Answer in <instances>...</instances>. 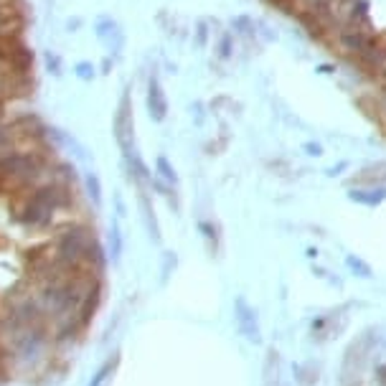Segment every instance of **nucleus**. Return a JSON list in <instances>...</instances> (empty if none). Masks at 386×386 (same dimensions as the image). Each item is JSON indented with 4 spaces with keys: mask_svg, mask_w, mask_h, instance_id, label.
Segmentation results:
<instances>
[{
    "mask_svg": "<svg viewBox=\"0 0 386 386\" xmlns=\"http://www.w3.org/2000/svg\"><path fill=\"white\" fill-rule=\"evenodd\" d=\"M8 246H11V241H8L6 236L0 234V252H3V249H8Z\"/></svg>",
    "mask_w": 386,
    "mask_h": 386,
    "instance_id": "6e6552de",
    "label": "nucleus"
},
{
    "mask_svg": "<svg viewBox=\"0 0 386 386\" xmlns=\"http://www.w3.org/2000/svg\"><path fill=\"white\" fill-rule=\"evenodd\" d=\"M147 112H150V118L155 120V122H163L165 112H168L165 94H163V89L158 87V82H155V79L150 82V92H147Z\"/></svg>",
    "mask_w": 386,
    "mask_h": 386,
    "instance_id": "7ed1b4c3",
    "label": "nucleus"
},
{
    "mask_svg": "<svg viewBox=\"0 0 386 386\" xmlns=\"http://www.w3.org/2000/svg\"><path fill=\"white\" fill-rule=\"evenodd\" d=\"M71 206V188L66 181L38 183L13 196V219L26 229H46L61 209Z\"/></svg>",
    "mask_w": 386,
    "mask_h": 386,
    "instance_id": "f257e3e1",
    "label": "nucleus"
},
{
    "mask_svg": "<svg viewBox=\"0 0 386 386\" xmlns=\"http://www.w3.org/2000/svg\"><path fill=\"white\" fill-rule=\"evenodd\" d=\"M115 135H118V142L122 145V150L130 152V140H132V115H130L127 97L120 102L118 118H115Z\"/></svg>",
    "mask_w": 386,
    "mask_h": 386,
    "instance_id": "f03ea898",
    "label": "nucleus"
},
{
    "mask_svg": "<svg viewBox=\"0 0 386 386\" xmlns=\"http://www.w3.org/2000/svg\"><path fill=\"white\" fill-rule=\"evenodd\" d=\"M79 76H84V79H87V76H89V64H79Z\"/></svg>",
    "mask_w": 386,
    "mask_h": 386,
    "instance_id": "0eeeda50",
    "label": "nucleus"
},
{
    "mask_svg": "<svg viewBox=\"0 0 386 386\" xmlns=\"http://www.w3.org/2000/svg\"><path fill=\"white\" fill-rule=\"evenodd\" d=\"M158 168L163 170V176L168 178V181H173V183H176V173H173V170L168 168V160H165V158H158Z\"/></svg>",
    "mask_w": 386,
    "mask_h": 386,
    "instance_id": "423d86ee",
    "label": "nucleus"
},
{
    "mask_svg": "<svg viewBox=\"0 0 386 386\" xmlns=\"http://www.w3.org/2000/svg\"><path fill=\"white\" fill-rule=\"evenodd\" d=\"M0 343H3V318H0Z\"/></svg>",
    "mask_w": 386,
    "mask_h": 386,
    "instance_id": "9d476101",
    "label": "nucleus"
},
{
    "mask_svg": "<svg viewBox=\"0 0 386 386\" xmlns=\"http://www.w3.org/2000/svg\"><path fill=\"white\" fill-rule=\"evenodd\" d=\"M16 142H18L16 127H11V125H3V122H0V155H8V152H13Z\"/></svg>",
    "mask_w": 386,
    "mask_h": 386,
    "instance_id": "20e7f679",
    "label": "nucleus"
},
{
    "mask_svg": "<svg viewBox=\"0 0 386 386\" xmlns=\"http://www.w3.org/2000/svg\"><path fill=\"white\" fill-rule=\"evenodd\" d=\"M87 186H89V191H92L94 201H97V204H100L102 193H100V181H97V176H92V173H89V176H87Z\"/></svg>",
    "mask_w": 386,
    "mask_h": 386,
    "instance_id": "39448f33",
    "label": "nucleus"
},
{
    "mask_svg": "<svg viewBox=\"0 0 386 386\" xmlns=\"http://www.w3.org/2000/svg\"><path fill=\"white\" fill-rule=\"evenodd\" d=\"M0 196H8V188H6V183L0 181Z\"/></svg>",
    "mask_w": 386,
    "mask_h": 386,
    "instance_id": "1a4fd4ad",
    "label": "nucleus"
}]
</instances>
